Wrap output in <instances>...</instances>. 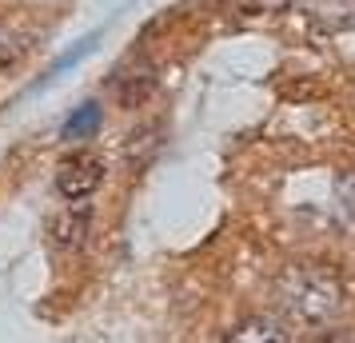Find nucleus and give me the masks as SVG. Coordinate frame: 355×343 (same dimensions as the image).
I'll list each match as a JSON object with an SVG mask.
<instances>
[{
	"mask_svg": "<svg viewBox=\"0 0 355 343\" xmlns=\"http://www.w3.org/2000/svg\"><path fill=\"white\" fill-rule=\"evenodd\" d=\"M279 304L300 324H327L343 308V283L323 263H291L279 279Z\"/></svg>",
	"mask_w": 355,
	"mask_h": 343,
	"instance_id": "nucleus-1",
	"label": "nucleus"
},
{
	"mask_svg": "<svg viewBox=\"0 0 355 343\" xmlns=\"http://www.w3.org/2000/svg\"><path fill=\"white\" fill-rule=\"evenodd\" d=\"M104 184V160L92 152H76L56 168V188L64 200H84Z\"/></svg>",
	"mask_w": 355,
	"mask_h": 343,
	"instance_id": "nucleus-2",
	"label": "nucleus"
},
{
	"mask_svg": "<svg viewBox=\"0 0 355 343\" xmlns=\"http://www.w3.org/2000/svg\"><path fill=\"white\" fill-rule=\"evenodd\" d=\"M300 8L327 33L355 28V0H300Z\"/></svg>",
	"mask_w": 355,
	"mask_h": 343,
	"instance_id": "nucleus-3",
	"label": "nucleus"
},
{
	"mask_svg": "<svg viewBox=\"0 0 355 343\" xmlns=\"http://www.w3.org/2000/svg\"><path fill=\"white\" fill-rule=\"evenodd\" d=\"M224 343H291V335L284 331V324L256 315V319H243L240 327H232Z\"/></svg>",
	"mask_w": 355,
	"mask_h": 343,
	"instance_id": "nucleus-4",
	"label": "nucleus"
},
{
	"mask_svg": "<svg viewBox=\"0 0 355 343\" xmlns=\"http://www.w3.org/2000/svg\"><path fill=\"white\" fill-rule=\"evenodd\" d=\"M88 220H92V216H88V208H76V212L68 208V212L60 216L56 224H52L56 244H60V247H80L84 236H88Z\"/></svg>",
	"mask_w": 355,
	"mask_h": 343,
	"instance_id": "nucleus-5",
	"label": "nucleus"
},
{
	"mask_svg": "<svg viewBox=\"0 0 355 343\" xmlns=\"http://www.w3.org/2000/svg\"><path fill=\"white\" fill-rule=\"evenodd\" d=\"M336 216L343 231H355V172H343L336 180Z\"/></svg>",
	"mask_w": 355,
	"mask_h": 343,
	"instance_id": "nucleus-6",
	"label": "nucleus"
},
{
	"mask_svg": "<svg viewBox=\"0 0 355 343\" xmlns=\"http://www.w3.org/2000/svg\"><path fill=\"white\" fill-rule=\"evenodd\" d=\"M96 128H100V108L96 104H84L80 112L64 124V140H88Z\"/></svg>",
	"mask_w": 355,
	"mask_h": 343,
	"instance_id": "nucleus-7",
	"label": "nucleus"
},
{
	"mask_svg": "<svg viewBox=\"0 0 355 343\" xmlns=\"http://www.w3.org/2000/svg\"><path fill=\"white\" fill-rule=\"evenodd\" d=\"M327 343H355V340H347V335H331Z\"/></svg>",
	"mask_w": 355,
	"mask_h": 343,
	"instance_id": "nucleus-8",
	"label": "nucleus"
}]
</instances>
